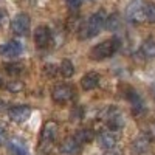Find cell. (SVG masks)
<instances>
[{"label":"cell","mask_w":155,"mask_h":155,"mask_svg":"<svg viewBox=\"0 0 155 155\" xmlns=\"http://www.w3.org/2000/svg\"><path fill=\"white\" fill-rule=\"evenodd\" d=\"M104 20H106V12L104 9L96 11L95 14L90 16V19L84 23H81L79 27V39L85 41L88 37H95L96 34H99V31L104 27Z\"/></svg>","instance_id":"obj_1"},{"label":"cell","mask_w":155,"mask_h":155,"mask_svg":"<svg viewBox=\"0 0 155 155\" xmlns=\"http://www.w3.org/2000/svg\"><path fill=\"white\" fill-rule=\"evenodd\" d=\"M120 45H121V41L120 37H113L112 41H104L98 45H95L90 51V58L95 59V61H102V59H107L110 58L115 51L120 50Z\"/></svg>","instance_id":"obj_2"},{"label":"cell","mask_w":155,"mask_h":155,"mask_svg":"<svg viewBox=\"0 0 155 155\" xmlns=\"http://www.w3.org/2000/svg\"><path fill=\"white\" fill-rule=\"evenodd\" d=\"M144 5H146L144 0H130L126 6V12H124L126 19L130 23L144 22L146 20V17H144Z\"/></svg>","instance_id":"obj_3"},{"label":"cell","mask_w":155,"mask_h":155,"mask_svg":"<svg viewBox=\"0 0 155 155\" xmlns=\"http://www.w3.org/2000/svg\"><path fill=\"white\" fill-rule=\"evenodd\" d=\"M56 135H58V124L54 121H47L41 132V149L47 150V147H51Z\"/></svg>","instance_id":"obj_4"},{"label":"cell","mask_w":155,"mask_h":155,"mask_svg":"<svg viewBox=\"0 0 155 155\" xmlns=\"http://www.w3.org/2000/svg\"><path fill=\"white\" fill-rule=\"evenodd\" d=\"M30 27H31V19L25 12L17 14L11 22V28L17 36H27L30 33Z\"/></svg>","instance_id":"obj_5"},{"label":"cell","mask_w":155,"mask_h":155,"mask_svg":"<svg viewBox=\"0 0 155 155\" xmlns=\"http://www.w3.org/2000/svg\"><path fill=\"white\" fill-rule=\"evenodd\" d=\"M51 98L58 104H65L73 98V88L68 84H56L51 90Z\"/></svg>","instance_id":"obj_6"},{"label":"cell","mask_w":155,"mask_h":155,"mask_svg":"<svg viewBox=\"0 0 155 155\" xmlns=\"http://www.w3.org/2000/svg\"><path fill=\"white\" fill-rule=\"evenodd\" d=\"M106 121H107V126H109V129H110L112 132L123 129V127H124V123H126L123 113L116 109V107H112V109L107 110V113H106Z\"/></svg>","instance_id":"obj_7"},{"label":"cell","mask_w":155,"mask_h":155,"mask_svg":"<svg viewBox=\"0 0 155 155\" xmlns=\"http://www.w3.org/2000/svg\"><path fill=\"white\" fill-rule=\"evenodd\" d=\"M8 116L14 123H25L31 116V109L28 106H16L8 110Z\"/></svg>","instance_id":"obj_8"},{"label":"cell","mask_w":155,"mask_h":155,"mask_svg":"<svg viewBox=\"0 0 155 155\" xmlns=\"http://www.w3.org/2000/svg\"><path fill=\"white\" fill-rule=\"evenodd\" d=\"M51 42V33L45 25L37 27L34 31V44L37 48H47Z\"/></svg>","instance_id":"obj_9"},{"label":"cell","mask_w":155,"mask_h":155,"mask_svg":"<svg viewBox=\"0 0 155 155\" xmlns=\"http://www.w3.org/2000/svg\"><path fill=\"white\" fill-rule=\"evenodd\" d=\"M149 144H150V140L147 135H140L137 137L132 144H130V152L132 155H144L149 150Z\"/></svg>","instance_id":"obj_10"},{"label":"cell","mask_w":155,"mask_h":155,"mask_svg":"<svg viewBox=\"0 0 155 155\" xmlns=\"http://www.w3.org/2000/svg\"><path fill=\"white\" fill-rule=\"evenodd\" d=\"M22 44L17 41H9L8 44L0 45V54L5 56V58H17L22 54Z\"/></svg>","instance_id":"obj_11"},{"label":"cell","mask_w":155,"mask_h":155,"mask_svg":"<svg viewBox=\"0 0 155 155\" xmlns=\"http://www.w3.org/2000/svg\"><path fill=\"white\" fill-rule=\"evenodd\" d=\"M8 150L11 155H30L27 143L22 138H17V137L11 138L8 141Z\"/></svg>","instance_id":"obj_12"},{"label":"cell","mask_w":155,"mask_h":155,"mask_svg":"<svg viewBox=\"0 0 155 155\" xmlns=\"http://www.w3.org/2000/svg\"><path fill=\"white\" fill-rule=\"evenodd\" d=\"M126 98L129 99V102H130V106H132V113H134V115H141V113L144 112V102H143L141 96L135 92V90L129 88L127 93H126Z\"/></svg>","instance_id":"obj_13"},{"label":"cell","mask_w":155,"mask_h":155,"mask_svg":"<svg viewBox=\"0 0 155 155\" xmlns=\"http://www.w3.org/2000/svg\"><path fill=\"white\" fill-rule=\"evenodd\" d=\"M61 152L65 153V155H76V153L81 152V144L74 140V137H68L62 141Z\"/></svg>","instance_id":"obj_14"},{"label":"cell","mask_w":155,"mask_h":155,"mask_svg":"<svg viewBox=\"0 0 155 155\" xmlns=\"http://www.w3.org/2000/svg\"><path fill=\"white\" fill-rule=\"evenodd\" d=\"M98 143L104 147V149H112V147L116 146V143H118V138H116L115 132H112V130H104V132L99 134Z\"/></svg>","instance_id":"obj_15"},{"label":"cell","mask_w":155,"mask_h":155,"mask_svg":"<svg viewBox=\"0 0 155 155\" xmlns=\"http://www.w3.org/2000/svg\"><path fill=\"white\" fill-rule=\"evenodd\" d=\"M99 79H101V78H99V74L96 71H88V73H85L81 78V87L84 90H93V88L98 87Z\"/></svg>","instance_id":"obj_16"},{"label":"cell","mask_w":155,"mask_h":155,"mask_svg":"<svg viewBox=\"0 0 155 155\" xmlns=\"http://www.w3.org/2000/svg\"><path fill=\"white\" fill-rule=\"evenodd\" d=\"M74 140L78 141L79 144H85V143H92L95 140V134L92 129H81L74 134Z\"/></svg>","instance_id":"obj_17"},{"label":"cell","mask_w":155,"mask_h":155,"mask_svg":"<svg viewBox=\"0 0 155 155\" xmlns=\"http://www.w3.org/2000/svg\"><path fill=\"white\" fill-rule=\"evenodd\" d=\"M104 27L107 31H116L120 27H121V16L118 14V12H113V14H110L106 20H104Z\"/></svg>","instance_id":"obj_18"},{"label":"cell","mask_w":155,"mask_h":155,"mask_svg":"<svg viewBox=\"0 0 155 155\" xmlns=\"http://www.w3.org/2000/svg\"><path fill=\"white\" fill-rule=\"evenodd\" d=\"M141 54H143L144 58H147V59H153L155 58V42L153 41H144L143 42V45H141Z\"/></svg>","instance_id":"obj_19"},{"label":"cell","mask_w":155,"mask_h":155,"mask_svg":"<svg viewBox=\"0 0 155 155\" xmlns=\"http://www.w3.org/2000/svg\"><path fill=\"white\" fill-rule=\"evenodd\" d=\"M59 73H61V76H64V78H71L73 73H74L73 64H71L68 59H64V61L61 62V65H59Z\"/></svg>","instance_id":"obj_20"},{"label":"cell","mask_w":155,"mask_h":155,"mask_svg":"<svg viewBox=\"0 0 155 155\" xmlns=\"http://www.w3.org/2000/svg\"><path fill=\"white\" fill-rule=\"evenodd\" d=\"M5 71L9 76H19L23 71V67L20 65L19 62H11V64H6V65H5Z\"/></svg>","instance_id":"obj_21"},{"label":"cell","mask_w":155,"mask_h":155,"mask_svg":"<svg viewBox=\"0 0 155 155\" xmlns=\"http://www.w3.org/2000/svg\"><path fill=\"white\" fill-rule=\"evenodd\" d=\"M144 17L150 23L155 22V5L153 3H147L146 2V5H144Z\"/></svg>","instance_id":"obj_22"},{"label":"cell","mask_w":155,"mask_h":155,"mask_svg":"<svg viewBox=\"0 0 155 155\" xmlns=\"http://www.w3.org/2000/svg\"><path fill=\"white\" fill-rule=\"evenodd\" d=\"M23 87H25V85H23V82H20V81H11V82L6 84V90H8V92H12V93L22 92Z\"/></svg>","instance_id":"obj_23"},{"label":"cell","mask_w":155,"mask_h":155,"mask_svg":"<svg viewBox=\"0 0 155 155\" xmlns=\"http://www.w3.org/2000/svg\"><path fill=\"white\" fill-rule=\"evenodd\" d=\"M58 73H59V68L56 65H53V64H47V65L44 67V74L47 78H54Z\"/></svg>","instance_id":"obj_24"},{"label":"cell","mask_w":155,"mask_h":155,"mask_svg":"<svg viewBox=\"0 0 155 155\" xmlns=\"http://www.w3.org/2000/svg\"><path fill=\"white\" fill-rule=\"evenodd\" d=\"M82 118V109L81 107H76L71 110V121H79Z\"/></svg>","instance_id":"obj_25"},{"label":"cell","mask_w":155,"mask_h":155,"mask_svg":"<svg viewBox=\"0 0 155 155\" xmlns=\"http://www.w3.org/2000/svg\"><path fill=\"white\" fill-rule=\"evenodd\" d=\"M82 2H84V0H67V5H68L70 9H78L82 5Z\"/></svg>","instance_id":"obj_26"},{"label":"cell","mask_w":155,"mask_h":155,"mask_svg":"<svg viewBox=\"0 0 155 155\" xmlns=\"http://www.w3.org/2000/svg\"><path fill=\"white\" fill-rule=\"evenodd\" d=\"M6 140H8V135H6V130L0 126V146H3L6 143Z\"/></svg>","instance_id":"obj_27"},{"label":"cell","mask_w":155,"mask_h":155,"mask_svg":"<svg viewBox=\"0 0 155 155\" xmlns=\"http://www.w3.org/2000/svg\"><path fill=\"white\" fill-rule=\"evenodd\" d=\"M147 137H149V140H155V121L149 124V129H147Z\"/></svg>","instance_id":"obj_28"},{"label":"cell","mask_w":155,"mask_h":155,"mask_svg":"<svg viewBox=\"0 0 155 155\" xmlns=\"http://www.w3.org/2000/svg\"><path fill=\"white\" fill-rule=\"evenodd\" d=\"M106 155H121V150L116 149V146H115V147H112V149H107Z\"/></svg>","instance_id":"obj_29"},{"label":"cell","mask_w":155,"mask_h":155,"mask_svg":"<svg viewBox=\"0 0 155 155\" xmlns=\"http://www.w3.org/2000/svg\"><path fill=\"white\" fill-rule=\"evenodd\" d=\"M152 95H153V99H155V85L152 87Z\"/></svg>","instance_id":"obj_30"},{"label":"cell","mask_w":155,"mask_h":155,"mask_svg":"<svg viewBox=\"0 0 155 155\" xmlns=\"http://www.w3.org/2000/svg\"><path fill=\"white\" fill-rule=\"evenodd\" d=\"M2 107H3V106H2V102H0V110H2Z\"/></svg>","instance_id":"obj_31"},{"label":"cell","mask_w":155,"mask_h":155,"mask_svg":"<svg viewBox=\"0 0 155 155\" xmlns=\"http://www.w3.org/2000/svg\"><path fill=\"white\" fill-rule=\"evenodd\" d=\"M2 84H3V82H2V79H0V87H2Z\"/></svg>","instance_id":"obj_32"},{"label":"cell","mask_w":155,"mask_h":155,"mask_svg":"<svg viewBox=\"0 0 155 155\" xmlns=\"http://www.w3.org/2000/svg\"><path fill=\"white\" fill-rule=\"evenodd\" d=\"M0 20H2V14H0Z\"/></svg>","instance_id":"obj_33"}]
</instances>
